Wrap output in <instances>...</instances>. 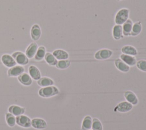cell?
I'll list each match as a JSON object with an SVG mask.
<instances>
[{
	"instance_id": "cell-1",
	"label": "cell",
	"mask_w": 146,
	"mask_h": 130,
	"mask_svg": "<svg viewBox=\"0 0 146 130\" xmlns=\"http://www.w3.org/2000/svg\"><path fill=\"white\" fill-rule=\"evenodd\" d=\"M58 88L54 86L42 87L38 91V94L43 98H50L56 95L59 94Z\"/></svg>"
},
{
	"instance_id": "cell-2",
	"label": "cell",
	"mask_w": 146,
	"mask_h": 130,
	"mask_svg": "<svg viewBox=\"0 0 146 130\" xmlns=\"http://www.w3.org/2000/svg\"><path fill=\"white\" fill-rule=\"evenodd\" d=\"M129 10L127 8L120 9L115 15V22L116 25H122L129 18Z\"/></svg>"
},
{
	"instance_id": "cell-3",
	"label": "cell",
	"mask_w": 146,
	"mask_h": 130,
	"mask_svg": "<svg viewBox=\"0 0 146 130\" xmlns=\"http://www.w3.org/2000/svg\"><path fill=\"white\" fill-rule=\"evenodd\" d=\"M11 56L19 65L24 66L29 63V58L25 54L21 51H15L12 54Z\"/></svg>"
},
{
	"instance_id": "cell-4",
	"label": "cell",
	"mask_w": 146,
	"mask_h": 130,
	"mask_svg": "<svg viewBox=\"0 0 146 130\" xmlns=\"http://www.w3.org/2000/svg\"><path fill=\"white\" fill-rule=\"evenodd\" d=\"M113 52L111 50L103 48L96 51L94 55V57L97 60H103L109 59L112 55Z\"/></svg>"
},
{
	"instance_id": "cell-5",
	"label": "cell",
	"mask_w": 146,
	"mask_h": 130,
	"mask_svg": "<svg viewBox=\"0 0 146 130\" xmlns=\"http://www.w3.org/2000/svg\"><path fill=\"white\" fill-rule=\"evenodd\" d=\"M16 123L20 127L23 128H30L31 125V119L26 115H21L15 117Z\"/></svg>"
},
{
	"instance_id": "cell-6",
	"label": "cell",
	"mask_w": 146,
	"mask_h": 130,
	"mask_svg": "<svg viewBox=\"0 0 146 130\" xmlns=\"http://www.w3.org/2000/svg\"><path fill=\"white\" fill-rule=\"evenodd\" d=\"M133 105L127 101H122L119 103L114 108L115 111L119 112H127L132 109Z\"/></svg>"
},
{
	"instance_id": "cell-7",
	"label": "cell",
	"mask_w": 146,
	"mask_h": 130,
	"mask_svg": "<svg viewBox=\"0 0 146 130\" xmlns=\"http://www.w3.org/2000/svg\"><path fill=\"white\" fill-rule=\"evenodd\" d=\"M25 71V68L21 65H15L10 67L7 71V75L9 77L18 76Z\"/></svg>"
},
{
	"instance_id": "cell-8",
	"label": "cell",
	"mask_w": 146,
	"mask_h": 130,
	"mask_svg": "<svg viewBox=\"0 0 146 130\" xmlns=\"http://www.w3.org/2000/svg\"><path fill=\"white\" fill-rule=\"evenodd\" d=\"M1 62L6 67L10 68L16 65L17 63L13 56L9 54H5L2 55L1 58Z\"/></svg>"
},
{
	"instance_id": "cell-9",
	"label": "cell",
	"mask_w": 146,
	"mask_h": 130,
	"mask_svg": "<svg viewBox=\"0 0 146 130\" xmlns=\"http://www.w3.org/2000/svg\"><path fill=\"white\" fill-rule=\"evenodd\" d=\"M41 34L42 31L39 25L38 24L33 25L30 30V35L31 39L34 41L38 40L41 36Z\"/></svg>"
},
{
	"instance_id": "cell-10",
	"label": "cell",
	"mask_w": 146,
	"mask_h": 130,
	"mask_svg": "<svg viewBox=\"0 0 146 130\" xmlns=\"http://www.w3.org/2000/svg\"><path fill=\"white\" fill-rule=\"evenodd\" d=\"M31 125L34 128L37 129H44L47 125L46 121L40 118H34L32 119Z\"/></svg>"
},
{
	"instance_id": "cell-11",
	"label": "cell",
	"mask_w": 146,
	"mask_h": 130,
	"mask_svg": "<svg viewBox=\"0 0 146 130\" xmlns=\"http://www.w3.org/2000/svg\"><path fill=\"white\" fill-rule=\"evenodd\" d=\"M38 48V46L35 42L31 43L29 45L25 51V54L29 59H31L34 57Z\"/></svg>"
},
{
	"instance_id": "cell-12",
	"label": "cell",
	"mask_w": 146,
	"mask_h": 130,
	"mask_svg": "<svg viewBox=\"0 0 146 130\" xmlns=\"http://www.w3.org/2000/svg\"><path fill=\"white\" fill-rule=\"evenodd\" d=\"M124 96L127 101L129 102L132 105H136L138 104L139 100L136 95L131 91H127L124 93Z\"/></svg>"
},
{
	"instance_id": "cell-13",
	"label": "cell",
	"mask_w": 146,
	"mask_h": 130,
	"mask_svg": "<svg viewBox=\"0 0 146 130\" xmlns=\"http://www.w3.org/2000/svg\"><path fill=\"white\" fill-rule=\"evenodd\" d=\"M120 59L129 66H133L136 64V59L134 56L122 54L120 55Z\"/></svg>"
},
{
	"instance_id": "cell-14",
	"label": "cell",
	"mask_w": 146,
	"mask_h": 130,
	"mask_svg": "<svg viewBox=\"0 0 146 130\" xmlns=\"http://www.w3.org/2000/svg\"><path fill=\"white\" fill-rule=\"evenodd\" d=\"M28 71L29 75L35 80H38L41 78V74L39 70L34 65H31L29 67Z\"/></svg>"
},
{
	"instance_id": "cell-15",
	"label": "cell",
	"mask_w": 146,
	"mask_h": 130,
	"mask_svg": "<svg viewBox=\"0 0 146 130\" xmlns=\"http://www.w3.org/2000/svg\"><path fill=\"white\" fill-rule=\"evenodd\" d=\"M133 22L131 19H128L127 21L123 24L122 30H123V35L124 36H128L131 35V32L133 26Z\"/></svg>"
},
{
	"instance_id": "cell-16",
	"label": "cell",
	"mask_w": 146,
	"mask_h": 130,
	"mask_svg": "<svg viewBox=\"0 0 146 130\" xmlns=\"http://www.w3.org/2000/svg\"><path fill=\"white\" fill-rule=\"evenodd\" d=\"M112 36L115 40H119L123 38L122 26L120 25H115L113 26L112 30Z\"/></svg>"
},
{
	"instance_id": "cell-17",
	"label": "cell",
	"mask_w": 146,
	"mask_h": 130,
	"mask_svg": "<svg viewBox=\"0 0 146 130\" xmlns=\"http://www.w3.org/2000/svg\"><path fill=\"white\" fill-rule=\"evenodd\" d=\"M8 111L14 116H18L23 115L25 112V108L16 105H11L8 108Z\"/></svg>"
},
{
	"instance_id": "cell-18",
	"label": "cell",
	"mask_w": 146,
	"mask_h": 130,
	"mask_svg": "<svg viewBox=\"0 0 146 130\" xmlns=\"http://www.w3.org/2000/svg\"><path fill=\"white\" fill-rule=\"evenodd\" d=\"M18 81L23 85L29 86L32 84V78L29 74L23 72L18 76Z\"/></svg>"
},
{
	"instance_id": "cell-19",
	"label": "cell",
	"mask_w": 146,
	"mask_h": 130,
	"mask_svg": "<svg viewBox=\"0 0 146 130\" xmlns=\"http://www.w3.org/2000/svg\"><path fill=\"white\" fill-rule=\"evenodd\" d=\"M53 55L57 60H64L68 59L69 58L68 53L62 49H56L52 52Z\"/></svg>"
},
{
	"instance_id": "cell-20",
	"label": "cell",
	"mask_w": 146,
	"mask_h": 130,
	"mask_svg": "<svg viewBox=\"0 0 146 130\" xmlns=\"http://www.w3.org/2000/svg\"><path fill=\"white\" fill-rule=\"evenodd\" d=\"M115 66L117 70L123 72H127L129 71L130 69L129 66L125 63L120 58L116 59L115 60Z\"/></svg>"
},
{
	"instance_id": "cell-21",
	"label": "cell",
	"mask_w": 146,
	"mask_h": 130,
	"mask_svg": "<svg viewBox=\"0 0 146 130\" xmlns=\"http://www.w3.org/2000/svg\"><path fill=\"white\" fill-rule=\"evenodd\" d=\"M121 51L123 54H124L126 55H129L134 56L137 55V51L136 48L135 47L130 45H126L123 46L121 48Z\"/></svg>"
},
{
	"instance_id": "cell-22",
	"label": "cell",
	"mask_w": 146,
	"mask_h": 130,
	"mask_svg": "<svg viewBox=\"0 0 146 130\" xmlns=\"http://www.w3.org/2000/svg\"><path fill=\"white\" fill-rule=\"evenodd\" d=\"M37 84L42 87H44L52 86L54 84V82L53 80L50 78L42 77L37 80Z\"/></svg>"
},
{
	"instance_id": "cell-23",
	"label": "cell",
	"mask_w": 146,
	"mask_h": 130,
	"mask_svg": "<svg viewBox=\"0 0 146 130\" xmlns=\"http://www.w3.org/2000/svg\"><path fill=\"white\" fill-rule=\"evenodd\" d=\"M46 53V50L44 46H40L38 47L36 52L34 56L35 60L37 61H40L43 60L44 58Z\"/></svg>"
},
{
	"instance_id": "cell-24",
	"label": "cell",
	"mask_w": 146,
	"mask_h": 130,
	"mask_svg": "<svg viewBox=\"0 0 146 130\" xmlns=\"http://www.w3.org/2000/svg\"><path fill=\"white\" fill-rule=\"evenodd\" d=\"M142 31V25L140 22H136L133 24L132 30L131 32V36H136L140 34Z\"/></svg>"
},
{
	"instance_id": "cell-25",
	"label": "cell",
	"mask_w": 146,
	"mask_h": 130,
	"mask_svg": "<svg viewBox=\"0 0 146 130\" xmlns=\"http://www.w3.org/2000/svg\"><path fill=\"white\" fill-rule=\"evenodd\" d=\"M92 119L90 116H86L83 120L81 129L82 130H89L92 127Z\"/></svg>"
},
{
	"instance_id": "cell-26",
	"label": "cell",
	"mask_w": 146,
	"mask_h": 130,
	"mask_svg": "<svg viewBox=\"0 0 146 130\" xmlns=\"http://www.w3.org/2000/svg\"><path fill=\"white\" fill-rule=\"evenodd\" d=\"M44 59L48 64L52 66H55L58 62L57 59L53 55V54L50 52H46Z\"/></svg>"
},
{
	"instance_id": "cell-27",
	"label": "cell",
	"mask_w": 146,
	"mask_h": 130,
	"mask_svg": "<svg viewBox=\"0 0 146 130\" xmlns=\"http://www.w3.org/2000/svg\"><path fill=\"white\" fill-rule=\"evenodd\" d=\"M70 64H71V62L70 60L64 59V60H60L58 61L55 66L58 69L64 70L68 68Z\"/></svg>"
},
{
	"instance_id": "cell-28",
	"label": "cell",
	"mask_w": 146,
	"mask_h": 130,
	"mask_svg": "<svg viewBox=\"0 0 146 130\" xmlns=\"http://www.w3.org/2000/svg\"><path fill=\"white\" fill-rule=\"evenodd\" d=\"M5 118H6V123L9 127H13L16 124L15 117V116H14L13 114H11L10 112L6 113L5 115Z\"/></svg>"
},
{
	"instance_id": "cell-29",
	"label": "cell",
	"mask_w": 146,
	"mask_h": 130,
	"mask_svg": "<svg viewBox=\"0 0 146 130\" xmlns=\"http://www.w3.org/2000/svg\"><path fill=\"white\" fill-rule=\"evenodd\" d=\"M91 128L92 130H103L102 124L98 118H94L92 119Z\"/></svg>"
},
{
	"instance_id": "cell-30",
	"label": "cell",
	"mask_w": 146,
	"mask_h": 130,
	"mask_svg": "<svg viewBox=\"0 0 146 130\" xmlns=\"http://www.w3.org/2000/svg\"><path fill=\"white\" fill-rule=\"evenodd\" d=\"M137 68L143 72H146V60H140L136 62Z\"/></svg>"
},
{
	"instance_id": "cell-31",
	"label": "cell",
	"mask_w": 146,
	"mask_h": 130,
	"mask_svg": "<svg viewBox=\"0 0 146 130\" xmlns=\"http://www.w3.org/2000/svg\"><path fill=\"white\" fill-rule=\"evenodd\" d=\"M117 1H122V0H117Z\"/></svg>"
},
{
	"instance_id": "cell-32",
	"label": "cell",
	"mask_w": 146,
	"mask_h": 130,
	"mask_svg": "<svg viewBox=\"0 0 146 130\" xmlns=\"http://www.w3.org/2000/svg\"><path fill=\"white\" fill-rule=\"evenodd\" d=\"M89 130H91V129H89Z\"/></svg>"
}]
</instances>
